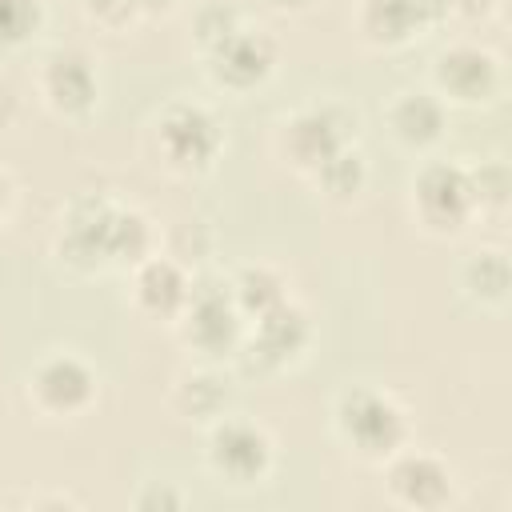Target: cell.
<instances>
[{"instance_id":"obj_1","label":"cell","mask_w":512,"mask_h":512,"mask_svg":"<svg viewBox=\"0 0 512 512\" xmlns=\"http://www.w3.org/2000/svg\"><path fill=\"white\" fill-rule=\"evenodd\" d=\"M156 248H160L156 220L112 192H76L60 208L56 232H52L56 264L80 280L128 272Z\"/></svg>"},{"instance_id":"obj_2","label":"cell","mask_w":512,"mask_h":512,"mask_svg":"<svg viewBox=\"0 0 512 512\" xmlns=\"http://www.w3.org/2000/svg\"><path fill=\"white\" fill-rule=\"evenodd\" d=\"M228 132L212 104L196 96L164 100L144 124V152L156 172L172 180H204L224 160Z\"/></svg>"},{"instance_id":"obj_3","label":"cell","mask_w":512,"mask_h":512,"mask_svg":"<svg viewBox=\"0 0 512 512\" xmlns=\"http://www.w3.org/2000/svg\"><path fill=\"white\" fill-rule=\"evenodd\" d=\"M332 436L352 460L380 468L392 452L412 444V412L384 384H344L332 396Z\"/></svg>"},{"instance_id":"obj_4","label":"cell","mask_w":512,"mask_h":512,"mask_svg":"<svg viewBox=\"0 0 512 512\" xmlns=\"http://www.w3.org/2000/svg\"><path fill=\"white\" fill-rule=\"evenodd\" d=\"M360 108L344 96H312L304 104H296L292 112H284L272 128V152L276 160L296 172L300 180H308L324 160H332L336 152L360 144Z\"/></svg>"},{"instance_id":"obj_5","label":"cell","mask_w":512,"mask_h":512,"mask_svg":"<svg viewBox=\"0 0 512 512\" xmlns=\"http://www.w3.org/2000/svg\"><path fill=\"white\" fill-rule=\"evenodd\" d=\"M408 220L428 240H460L480 216L472 164L448 156H420L408 176Z\"/></svg>"},{"instance_id":"obj_6","label":"cell","mask_w":512,"mask_h":512,"mask_svg":"<svg viewBox=\"0 0 512 512\" xmlns=\"http://www.w3.org/2000/svg\"><path fill=\"white\" fill-rule=\"evenodd\" d=\"M20 396L40 424H76L100 404V368L76 348H48L24 368Z\"/></svg>"},{"instance_id":"obj_7","label":"cell","mask_w":512,"mask_h":512,"mask_svg":"<svg viewBox=\"0 0 512 512\" xmlns=\"http://www.w3.org/2000/svg\"><path fill=\"white\" fill-rule=\"evenodd\" d=\"M244 328H248V320L240 316V308L232 300L228 276L224 272H196L192 292H188L180 316L172 320L180 348L204 364H232V356L244 340Z\"/></svg>"},{"instance_id":"obj_8","label":"cell","mask_w":512,"mask_h":512,"mask_svg":"<svg viewBox=\"0 0 512 512\" xmlns=\"http://www.w3.org/2000/svg\"><path fill=\"white\" fill-rule=\"evenodd\" d=\"M312 344H316V320H312L308 304L288 296L284 304L248 320L244 340L228 368L248 380H276V376L300 368L308 360Z\"/></svg>"},{"instance_id":"obj_9","label":"cell","mask_w":512,"mask_h":512,"mask_svg":"<svg viewBox=\"0 0 512 512\" xmlns=\"http://www.w3.org/2000/svg\"><path fill=\"white\" fill-rule=\"evenodd\" d=\"M276 464H280V448L268 424L240 412H224L204 428V468L216 484L240 492L260 488L272 480Z\"/></svg>"},{"instance_id":"obj_10","label":"cell","mask_w":512,"mask_h":512,"mask_svg":"<svg viewBox=\"0 0 512 512\" xmlns=\"http://www.w3.org/2000/svg\"><path fill=\"white\" fill-rule=\"evenodd\" d=\"M196 56H200L204 80L224 96H252L280 68L276 36L260 24H252V20H244L236 32H228L224 40H216L212 48H204Z\"/></svg>"},{"instance_id":"obj_11","label":"cell","mask_w":512,"mask_h":512,"mask_svg":"<svg viewBox=\"0 0 512 512\" xmlns=\"http://www.w3.org/2000/svg\"><path fill=\"white\" fill-rule=\"evenodd\" d=\"M428 88L448 108H492L504 96V60L480 40H452L432 56Z\"/></svg>"},{"instance_id":"obj_12","label":"cell","mask_w":512,"mask_h":512,"mask_svg":"<svg viewBox=\"0 0 512 512\" xmlns=\"http://www.w3.org/2000/svg\"><path fill=\"white\" fill-rule=\"evenodd\" d=\"M32 88H36L44 112L64 124H88L100 108V68L92 60V52H84L76 44H60V48L44 52L36 64Z\"/></svg>"},{"instance_id":"obj_13","label":"cell","mask_w":512,"mask_h":512,"mask_svg":"<svg viewBox=\"0 0 512 512\" xmlns=\"http://www.w3.org/2000/svg\"><path fill=\"white\" fill-rule=\"evenodd\" d=\"M380 484L388 504L408 512H444L460 500V476L448 456L416 444H404L380 464Z\"/></svg>"},{"instance_id":"obj_14","label":"cell","mask_w":512,"mask_h":512,"mask_svg":"<svg viewBox=\"0 0 512 512\" xmlns=\"http://www.w3.org/2000/svg\"><path fill=\"white\" fill-rule=\"evenodd\" d=\"M452 20V0H356L352 32L368 52H404Z\"/></svg>"},{"instance_id":"obj_15","label":"cell","mask_w":512,"mask_h":512,"mask_svg":"<svg viewBox=\"0 0 512 512\" xmlns=\"http://www.w3.org/2000/svg\"><path fill=\"white\" fill-rule=\"evenodd\" d=\"M128 308L140 320L152 324H172L192 292V264H184L176 252L156 248L152 256H144L140 264H132L128 272Z\"/></svg>"},{"instance_id":"obj_16","label":"cell","mask_w":512,"mask_h":512,"mask_svg":"<svg viewBox=\"0 0 512 512\" xmlns=\"http://www.w3.org/2000/svg\"><path fill=\"white\" fill-rule=\"evenodd\" d=\"M448 104L424 84V88H400L384 104V128L396 148L412 156H432L436 144L448 136Z\"/></svg>"},{"instance_id":"obj_17","label":"cell","mask_w":512,"mask_h":512,"mask_svg":"<svg viewBox=\"0 0 512 512\" xmlns=\"http://www.w3.org/2000/svg\"><path fill=\"white\" fill-rule=\"evenodd\" d=\"M232 372H224V364H204L192 360L184 364L172 384H168V408L172 416H180L184 424L208 428L212 420H220L224 412H232Z\"/></svg>"},{"instance_id":"obj_18","label":"cell","mask_w":512,"mask_h":512,"mask_svg":"<svg viewBox=\"0 0 512 512\" xmlns=\"http://www.w3.org/2000/svg\"><path fill=\"white\" fill-rule=\"evenodd\" d=\"M456 288L460 296L480 308V312H504L508 308V296H512V264H508V252L496 248V244H480L472 248L460 268H456Z\"/></svg>"},{"instance_id":"obj_19","label":"cell","mask_w":512,"mask_h":512,"mask_svg":"<svg viewBox=\"0 0 512 512\" xmlns=\"http://www.w3.org/2000/svg\"><path fill=\"white\" fill-rule=\"evenodd\" d=\"M368 180H372L368 156H364V148H360V144H352V148L336 152L332 160H324V164H320L304 184H308L324 204H332V208H352V204H360V200H364Z\"/></svg>"},{"instance_id":"obj_20","label":"cell","mask_w":512,"mask_h":512,"mask_svg":"<svg viewBox=\"0 0 512 512\" xmlns=\"http://www.w3.org/2000/svg\"><path fill=\"white\" fill-rule=\"evenodd\" d=\"M224 276H228L232 300H236V308H240L244 320H256V316H264L268 308H276V304H284L292 296V280L276 264H268V260L236 264Z\"/></svg>"},{"instance_id":"obj_21","label":"cell","mask_w":512,"mask_h":512,"mask_svg":"<svg viewBox=\"0 0 512 512\" xmlns=\"http://www.w3.org/2000/svg\"><path fill=\"white\" fill-rule=\"evenodd\" d=\"M48 24L44 0H0V60L32 48Z\"/></svg>"},{"instance_id":"obj_22","label":"cell","mask_w":512,"mask_h":512,"mask_svg":"<svg viewBox=\"0 0 512 512\" xmlns=\"http://www.w3.org/2000/svg\"><path fill=\"white\" fill-rule=\"evenodd\" d=\"M244 20H248L244 8H236L232 0H208V4H200L196 16H192V44H196V52H204L216 40H224L228 32H236Z\"/></svg>"},{"instance_id":"obj_23","label":"cell","mask_w":512,"mask_h":512,"mask_svg":"<svg viewBox=\"0 0 512 512\" xmlns=\"http://www.w3.org/2000/svg\"><path fill=\"white\" fill-rule=\"evenodd\" d=\"M472 180H476V200H480V216H500L508 208V192H512V176L508 164L500 156H488L480 164H472Z\"/></svg>"},{"instance_id":"obj_24","label":"cell","mask_w":512,"mask_h":512,"mask_svg":"<svg viewBox=\"0 0 512 512\" xmlns=\"http://www.w3.org/2000/svg\"><path fill=\"white\" fill-rule=\"evenodd\" d=\"M76 8L100 32H128L140 24V12L132 0H76Z\"/></svg>"},{"instance_id":"obj_25","label":"cell","mask_w":512,"mask_h":512,"mask_svg":"<svg viewBox=\"0 0 512 512\" xmlns=\"http://www.w3.org/2000/svg\"><path fill=\"white\" fill-rule=\"evenodd\" d=\"M132 504H136L140 512H156V508H184L188 496H184L172 480H144L140 492L132 496Z\"/></svg>"},{"instance_id":"obj_26","label":"cell","mask_w":512,"mask_h":512,"mask_svg":"<svg viewBox=\"0 0 512 512\" xmlns=\"http://www.w3.org/2000/svg\"><path fill=\"white\" fill-rule=\"evenodd\" d=\"M504 8V0H452V16H460V20H492L496 12Z\"/></svg>"},{"instance_id":"obj_27","label":"cell","mask_w":512,"mask_h":512,"mask_svg":"<svg viewBox=\"0 0 512 512\" xmlns=\"http://www.w3.org/2000/svg\"><path fill=\"white\" fill-rule=\"evenodd\" d=\"M16 200H20V184H16L12 168H4V164H0V228L12 220V212H16Z\"/></svg>"},{"instance_id":"obj_28","label":"cell","mask_w":512,"mask_h":512,"mask_svg":"<svg viewBox=\"0 0 512 512\" xmlns=\"http://www.w3.org/2000/svg\"><path fill=\"white\" fill-rule=\"evenodd\" d=\"M16 116H20V96H16V88H12V84H4V80H0V128H12V124H16Z\"/></svg>"},{"instance_id":"obj_29","label":"cell","mask_w":512,"mask_h":512,"mask_svg":"<svg viewBox=\"0 0 512 512\" xmlns=\"http://www.w3.org/2000/svg\"><path fill=\"white\" fill-rule=\"evenodd\" d=\"M132 4H136L140 20H164V16H172L184 0H132Z\"/></svg>"},{"instance_id":"obj_30","label":"cell","mask_w":512,"mask_h":512,"mask_svg":"<svg viewBox=\"0 0 512 512\" xmlns=\"http://www.w3.org/2000/svg\"><path fill=\"white\" fill-rule=\"evenodd\" d=\"M264 8H272V12H280V16H304V12H312L320 0H260Z\"/></svg>"}]
</instances>
